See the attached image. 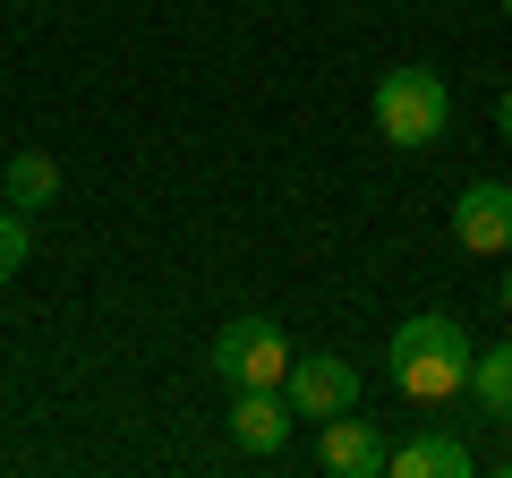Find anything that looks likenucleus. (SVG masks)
Wrapping results in <instances>:
<instances>
[{
  "label": "nucleus",
  "instance_id": "obj_1",
  "mask_svg": "<svg viewBox=\"0 0 512 478\" xmlns=\"http://www.w3.org/2000/svg\"><path fill=\"white\" fill-rule=\"evenodd\" d=\"M470 359H478V342L461 333V316H436V308L402 316L393 325V350H384L402 402H453V393H470Z\"/></svg>",
  "mask_w": 512,
  "mask_h": 478
},
{
  "label": "nucleus",
  "instance_id": "obj_2",
  "mask_svg": "<svg viewBox=\"0 0 512 478\" xmlns=\"http://www.w3.org/2000/svg\"><path fill=\"white\" fill-rule=\"evenodd\" d=\"M376 129H384V146H402V154L436 146V137L453 129V86H444L436 69H393V77H376Z\"/></svg>",
  "mask_w": 512,
  "mask_h": 478
},
{
  "label": "nucleus",
  "instance_id": "obj_3",
  "mask_svg": "<svg viewBox=\"0 0 512 478\" xmlns=\"http://www.w3.org/2000/svg\"><path fill=\"white\" fill-rule=\"evenodd\" d=\"M205 359H214V376L231 393L239 385H282V376H291V333H282L274 316H231V325L214 333Z\"/></svg>",
  "mask_w": 512,
  "mask_h": 478
},
{
  "label": "nucleus",
  "instance_id": "obj_4",
  "mask_svg": "<svg viewBox=\"0 0 512 478\" xmlns=\"http://www.w3.org/2000/svg\"><path fill=\"white\" fill-rule=\"evenodd\" d=\"M282 402H291V419H342V410L359 402V368L333 359V350H291Z\"/></svg>",
  "mask_w": 512,
  "mask_h": 478
},
{
  "label": "nucleus",
  "instance_id": "obj_5",
  "mask_svg": "<svg viewBox=\"0 0 512 478\" xmlns=\"http://www.w3.org/2000/svg\"><path fill=\"white\" fill-rule=\"evenodd\" d=\"M384 461H393V444L376 436L367 419H316V470L325 478H384Z\"/></svg>",
  "mask_w": 512,
  "mask_h": 478
},
{
  "label": "nucleus",
  "instance_id": "obj_6",
  "mask_svg": "<svg viewBox=\"0 0 512 478\" xmlns=\"http://www.w3.org/2000/svg\"><path fill=\"white\" fill-rule=\"evenodd\" d=\"M453 239L470 248V257H495V248H512V188H504V180L461 188V205H453Z\"/></svg>",
  "mask_w": 512,
  "mask_h": 478
},
{
  "label": "nucleus",
  "instance_id": "obj_7",
  "mask_svg": "<svg viewBox=\"0 0 512 478\" xmlns=\"http://www.w3.org/2000/svg\"><path fill=\"white\" fill-rule=\"evenodd\" d=\"M231 436L248 444V453H282V444H291V402H282V385H239Z\"/></svg>",
  "mask_w": 512,
  "mask_h": 478
},
{
  "label": "nucleus",
  "instance_id": "obj_8",
  "mask_svg": "<svg viewBox=\"0 0 512 478\" xmlns=\"http://www.w3.org/2000/svg\"><path fill=\"white\" fill-rule=\"evenodd\" d=\"M470 470H478V453L461 436H444V427L393 444V461H384V478H470Z\"/></svg>",
  "mask_w": 512,
  "mask_h": 478
},
{
  "label": "nucleus",
  "instance_id": "obj_9",
  "mask_svg": "<svg viewBox=\"0 0 512 478\" xmlns=\"http://www.w3.org/2000/svg\"><path fill=\"white\" fill-rule=\"evenodd\" d=\"M0 197L18 205V214H43V205L60 197V163H52V154H9V171H0Z\"/></svg>",
  "mask_w": 512,
  "mask_h": 478
},
{
  "label": "nucleus",
  "instance_id": "obj_10",
  "mask_svg": "<svg viewBox=\"0 0 512 478\" xmlns=\"http://www.w3.org/2000/svg\"><path fill=\"white\" fill-rule=\"evenodd\" d=\"M470 402L487 410V419H512V342H495V350L470 359Z\"/></svg>",
  "mask_w": 512,
  "mask_h": 478
},
{
  "label": "nucleus",
  "instance_id": "obj_11",
  "mask_svg": "<svg viewBox=\"0 0 512 478\" xmlns=\"http://www.w3.org/2000/svg\"><path fill=\"white\" fill-rule=\"evenodd\" d=\"M26 248H35V231H26V214H18V205H0V282H9V274L26 265Z\"/></svg>",
  "mask_w": 512,
  "mask_h": 478
},
{
  "label": "nucleus",
  "instance_id": "obj_12",
  "mask_svg": "<svg viewBox=\"0 0 512 478\" xmlns=\"http://www.w3.org/2000/svg\"><path fill=\"white\" fill-rule=\"evenodd\" d=\"M495 129H504V137H512V86H504V103H495Z\"/></svg>",
  "mask_w": 512,
  "mask_h": 478
},
{
  "label": "nucleus",
  "instance_id": "obj_13",
  "mask_svg": "<svg viewBox=\"0 0 512 478\" xmlns=\"http://www.w3.org/2000/svg\"><path fill=\"white\" fill-rule=\"evenodd\" d=\"M504 316H512V274H504Z\"/></svg>",
  "mask_w": 512,
  "mask_h": 478
},
{
  "label": "nucleus",
  "instance_id": "obj_14",
  "mask_svg": "<svg viewBox=\"0 0 512 478\" xmlns=\"http://www.w3.org/2000/svg\"><path fill=\"white\" fill-rule=\"evenodd\" d=\"M9 9H26V0H9Z\"/></svg>",
  "mask_w": 512,
  "mask_h": 478
},
{
  "label": "nucleus",
  "instance_id": "obj_15",
  "mask_svg": "<svg viewBox=\"0 0 512 478\" xmlns=\"http://www.w3.org/2000/svg\"><path fill=\"white\" fill-rule=\"evenodd\" d=\"M504 9H512V0H504Z\"/></svg>",
  "mask_w": 512,
  "mask_h": 478
}]
</instances>
